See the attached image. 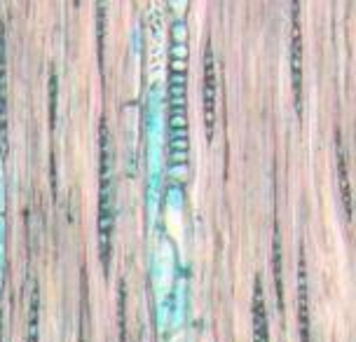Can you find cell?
Wrapping results in <instances>:
<instances>
[{"label":"cell","instance_id":"cell-1","mask_svg":"<svg viewBox=\"0 0 356 342\" xmlns=\"http://www.w3.org/2000/svg\"><path fill=\"white\" fill-rule=\"evenodd\" d=\"M113 220H115V179H113V145L106 122H101V183H99V242L101 258L111 263Z\"/></svg>","mask_w":356,"mask_h":342},{"label":"cell","instance_id":"cell-2","mask_svg":"<svg viewBox=\"0 0 356 342\" xmlns=\"http://www.w3.org/2000/svg\"><path fill=\"white\" fill-rule=\"evenodd\" d=\"M204 120H207V131L211 134L216 127V63L211 45H207L204 54Z\"/></svg>","mask_w":356,"mask_h":342},{"label":"cell","instance_id":"cell-3","mask_svg":"<svg viewBox=\"0 0 356 342\" xmlns=\"http://www.w3.org/2000/svg\"><path fill=\"white\" fill-rule=\"evenodd\" d=\"M291 73H293L296 101L300 104V78H302V35H300V19L293 17V35H291Z\"/></svg>","mask_w":356,"mask_h":342},{"label":"cell","instance_id":"cell-4","mask_svg":"<svg viewBox=\"0 0 356 342\" xmlns=\"http://www.w3.org/2000/svg\"><path fill=\"white\" fill-rule=\"evenodd\" d=\"M253 342H267V314L260 282H256V298H253Z\"/></svg>","mask_w":356,"mask_h":342},{"label":"cell","instance_id":"cell-5","mask_svg":"<svg viewBox=\"0 0 356 342\" xmlns=\"http://www.w3.org/2000/svg\"><path fill=\"white\" fill-rule=\"evenodd\" d=\"M298 275H300V333L302 342H309V314H307V270H305V258L300 253V265H298Z\"/></svg>","mask_w":356,"mask_h":342},{"label":"cell","instance_id":"cell-6","mask_svg":"<svg viewBox=\"0 0 356 342\" xmlns=\"http://www.w3.org/2000/svg\"><path fill=\"white\" fill-rule=\"evenodd\" d=\"M0 143L5 145V40L0 28Z\"/></svg>","mask_w":356,"mask_h":342},{"label":"cell","instance_id":"cell-7","mask_svg":"<svg viewBox=\"0 0 356 342\" xmlns=\"http://www.w3.org/2000/svg\"><path fill=\"white\" fill-rule=\"evenodd\" d=\"M38 307H40V293H38V284H33V298H31L29 312V342H38Z\"/></svg>","mask_w":356,"mask_h":342}]
</instances>
